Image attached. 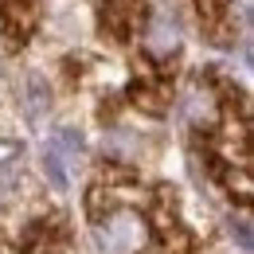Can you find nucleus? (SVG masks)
<instances>
[{
  "label": "nucleus",
  "instance_id": "f257e3e1",
  "mask_svg": "<svg viewBox=\"0 0 254 254\" xmlns=\"http://www.w3.org/2000/svg\"><path fill=\"white\" fill-rule=\"evenodd\" d=\"M90 223L106 254H188L191 239L168 203L133 180H98L90 188Z\"/></svg>",
  "mask_w": 254,
  "mask_h": 254
},
{
  "label": "nucleus",
  "instance_id": "f03ea898",
  "mask_svg": "<svg viewBox=\"0 0 254 254\" xmlns=\"http://www.w3.org/2000/svg\"><path fill=\"white\" fill-rule=\"evenodd\" d=\"M149 0H98V32L118 47H129L149 28Z\"/></svg>",
  "mask_w": 254,
  "mask_h": 254
},
{
  "label": "nucleus",
  "instance_id": "7ed1b4c3",
  "mask_svg": "<svg viewBox=\"0 0 254 254\" xmlns=\"http://www.w3.org/2000/svg\"><path fill=\"white\" fill-rule=\"evenodd\" d=\"M129 98L137 110L145 114H164V106L172 102V59L168 55H145L137 66V78L129 86Z\"/></svg>",
  "mask_w": 254,
  "mask_h": 254
},
{
  "label": "nucleus",
  "instance_id": "20e7f679",
  "mask_svg": "<svg viewBox=\"0 0 254 254\" xmlns=\"http://www.w3.org/2000/svg\"><path fill=\"white\" fill-rule=\"evenodd\" d=\"M191 12H195V24L199 32L207 35L215 47H231L239 39V0H188Z\"/></svg>",
  "mask_w": 254,
  "mask_h": 254
},
{
  "label": "nucleus",
  "instance_id": "39448f33",
  "mask_svg": "<svg viewBox=\"0 0 254 254\" xmlns=\"http://www.w3.org/2000/svg\"><path fill=\"white\" fill-rule=\"evenodd\" d=\"M43 20V0H0V39L20 51Z\"/></svg>",
  "mask_w": 254,
  "mask_h": 254
},
{
  "label": "nucleus",
  "instance_id": "423d86ee",
  "mask_svg": "<svg viewBox=\"0 0 254 254\" xmlns=\"http://www.w3.org/2000/svg\"><path fill=\"white\" fill-rule=\"evenodd\" d=\"M43 164H47V180H51L55 188H66V168H63V157H59V149H55V145H47Z\"/></svg>",
  "mask_w": 254,
  "mask_h": 254
}]
</instances>
